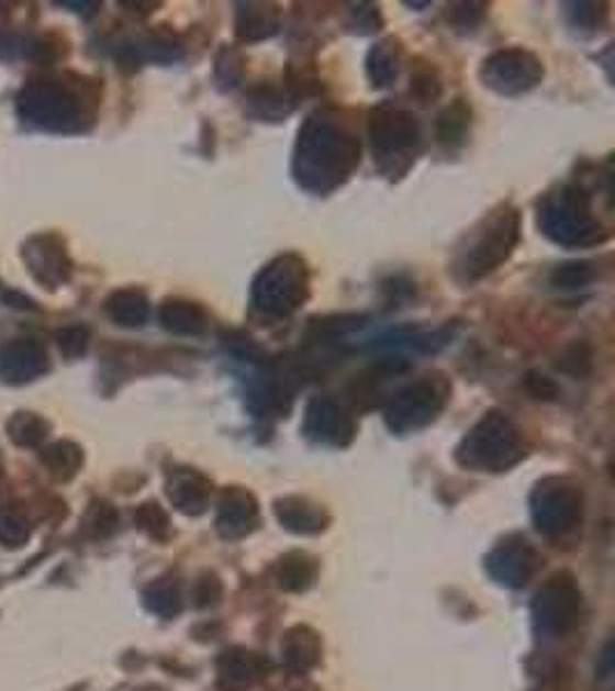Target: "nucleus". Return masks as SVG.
Here are the masks:
<instances>
[{
    "instance_id": "1",
    "label": "nucleus",
    "mask_w": 615,
    "mask_h": 691,
    "mask_svg": "<svg viewBox=\"0 0 615 691\" xmlns=\"http://www.w3.org/2000/svg\"><path fill=\"white\" fill-rule=\"evenodd\" d=\"M19 111L37 127L56 130L69 123V118H72V100H69V94L60 83L35 79L23 88L19 98Z\"/></svg>"
},
{
    "instance_id": "2",
    "label": "nucleus",
    "mask_w": 615,
    "mask_h": 691,
    "mask_svg": "<svg viewBox=\"0 0 615 691\" xmlns=\"http://www.w3.org/2000/svg\"><path fill=\"white\" fill-rule=\"evenodd\" d=\"M23 260L31 270V275L54 289L60 281L67 279L69 275V260L65 249L60 247L58 237L54 235H35L31 241L23 245Z\"/></svg>"
},
{
    "instance_id": "3",
    "label": "nucleus",
    "mask_w": 615,
    "mask_h": 691,
    "mask_svg": "<svg viewBox=\"0 0 615 691\" xmlns=\"http://www.w3.org/2000/svg\"><path fill=\"white\" fill-rule=\"evenodd\" d=\"M49 367V357L42 344L33 339H14L0 346V378L8 383H26L42 376Z\"/></svg>"
},
{
    "instance_id": "4",
    "label": "nucleus",
    "mask_w": 615,
    "mask_h": 691,
    "mask_svg": "<svg viewBox=\"0 0 615 691\" xmlns=\"http://www.w3.org/2000/svg\"><path fill=\"white\" fill-rule=\"evenodd\" d=\"M40 459L56 480H69L81 466V452L72 443H54L42 449Z\"/></svg>"
},
{
    "instance_id": "5",
    "label": "nucleus",
    "mask_w": 615,
    "mask_h": 691,
    "mask_svg": "<svg viewBox=\"0 0 615 691\" xmlns=\"http://www.w3.org/2000/svg\"><path fill=\"white\" fill-rule=\"evenodd\" d=\"M46 434H49V424L35 413H16L8 422V436L12 438V443L21 447L40 445L46 438Z\"/></svg>"
},
{
    "instance_id": "6",
    "label": "nucleus",
    "mask_w": 615,
    "mask_h": 691,
    "mask_svg": "<svg viewBox=\"0 0 615 691\" xmlns=\"http://www.w3.org/2000/svg\"><path fill=\"white\" fill-rule=\"evenodd\" d=\"M31 521L14 505L0 508V544L16 549L31 539Z\"/></svg>"
},
{
    "instance_id": "7",
    "label": "nucleus",
    "mask_w": 615,
    "mask_h": 691,
    "mask_svg": "<svg viewBox=\"0 0 615 691\" xmlns=\"http://www.w3.org/2000/svg\"><path fill=\"white\" fill-rule=\"evenodd\" d=\"M58 344L65 355H79L86 348V332L79 327H69L58 332Z\"/></svg>"
},
{
    "instance_id": "8",
    "label": "nucleus",
    "mask_w": 615,
    "mask_h": 691,
    "mask_svg": "<svg viewBox=\"0 0 615 691\" xmlns=\"http://www.w3.org/2000/svg\"><path fill=\"white\" fill-rule=\"evenodd\" d=\"M0 484H3V461H0Z\"/></svg>"
}]
</instances>
